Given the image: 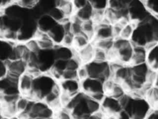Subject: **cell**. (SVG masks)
I'll use <instances>...</instances> for the list:
<instances>
[{
	"label": "cell",
	"instance_id": "1",
	"mask_svg": "<svg viewBox=\"0 0 158 119\" xmlns=\"http://www.w3.org/2000/svg\"><path fill=\"white\" fill-rule=\"evenodd\" d=\"M49 72L42 73L36 76L34 79L33 92L30 97L32 100H43L57 84Z\"/></svg>",
	"mask_w": 158,
	"mask_h": 119
},
{
	"label": "cell",
	"instance_id": "2",
	"mask_svg": "<svg viewBox=\"0 0 158 119\" xmlns=\"http://www.w3.org/2000/svg\"><path fill=\"white\" fill-rule=\"evenodd\" d=\"M112 50L115 56L114 61H117L123 64H131L134 51V45L131 40L121 37L114 38Z\"/></svg>",
	"mask_w": 158,
	"mask_h": 119
},
{
	"label": "cell",
	"instance_id": "3",
	"mask_svg": "<svg viewBox=\"0 0 158 119\" xmlns=\"http://www.w3.org/2000/svg\"><path fill=\"white\" fill-rule=\"evenodd\" d=\"M152 107L145 97H134L130 95L128 102L122 109L128 112L132 119H146Z\"/></svg>",
	"mask_w": 158,
	"mask_h": 119
},
{
	"label": "cell",
	"instance_id": "4",
	"mask_svg": "<svg viewBox=\"0 0 158 119\" xmlns=\"http://www.w3.org/2000/svg\"><path fill=\"white\" fill-rule=\"evenodd\" d=\"M89 77L99 79L104 82L112 77V71L108 62H99L94 60L85 64Z\"/></svg>",
	"mask_w": 158,
	"mask_h": 119
},
{
	"label": "cell",
	"instance_id": "5",
	"mask_svg": "<svg viewBox=\"0 0 158 119\" xmlns=\"http://www.w3.org/2000/svg\"><path fill=\"white\" fill-rule=\"evenodd\" d=\"M127 8L130 20L136 24L147 20L151 16L144 2L141 0H133Z\"/></svg>",
	"mask_w": 158,
	"mask_h": 119
},
{
	"label": "cell",
	"instance_id": "6",
	"mask_svg": "<svg viewBox=\"0 0 158 119\" xmlns=\"http://www.w3.org/2000/svg\"><path fill=\"white\" fill-rule=\"evenodd\" d=\"M38 64L42 73L49 72L56 61V56L52 50H40L37 53Z\"/></svg>",
	"mask_w": 158,
	"mask_h": 119
},
{
	"label": "cell",
	"instance_id": "7",
	"mask_svg": "<svg viewBox=\"0 0 158 119\" xmlns=\"http://www.w3.org/2000/svg\"><path fill=\"white\" fill-rule=\"evenodd\" d=\"M81 91L86 95L104 92V81L94 77H88L81 81Z\"/></svg>",
	"mask_w": 158,
	"mask_h": 119
},
{
	"label": "cell",
	"instance_id": "8",
	"mask_svg": "<svg viewBox=\"0 0 158 119\" xmlns=\"http://www.w3.org/2000/svg\"><path fill=\"white\" fill-rule=\"evenodd\" d=\"M35 76L28 71L25 72L19 78L18 88L20 94L30 98L33 89Z\"/></svg>",
	"mask_w": 158,
	"mask_h": 119
},
{
	"label": "cell",
	"instance_id": "9",
	"mask_svg": "<svg viewBox=\"0 0 158 119\" xmlns=\"http://www.w3.org/2000/svg\"><path fill=\"white\" fill-rule=\"evenodd\" d=\"M101 111L104 114H115L117 115L122 110L119 99L110 95H106L101 102Z\"/></svg>",
	"mask_w": 158,
	"mask_h": 119
},
{
	"label": "cell",
	"instance_id": "10",
	"mask_svg": "<svg viewBox=\"0 0 158 119\" xmlns=\"http://www.w3.org/2000/svg\"><path fill=\"white\" fill-rule=\"evenodd\" d=\"M58 83L62 92L72 97L81 92V81L78 79H61Z\"/></svg>",
	"mask_w": 158,
	"mask_h": 119
},
{
	"label": "cell",
	"instance_id": "11",
	"mask_svg": "<svg viewBox=\"0 0 158 119\" xmlns=\"http://www.w3.org/2000/svg\"><path fill=\"white\" fill-rule=\"evenodd\" d=\"M5 63L8 74L19 77L27 71V64L22 60H9Z\"/></svg>",
	"mask_w": 158,
	"mask_h": 119
},
{
	"label": "cell",
	"instance_id": "12",
	"mask_svg": "<svg viewBox=\"0 0 158 119\" xmlns=\"http://www.w3.org/2000/svg\"><path fill=\"white\" fill-rule=\"evenodd\" d=\"M34 38L37 40L40 50H52L56 46L48 32L37 29Z\"/></svg>",
	"mask_w": 158,
	"mask_h": 119
},
{
	"label": "cell",
	"instance_id": "13",
	"mask_svg": "<svg viewBox=\"0 0 158 119\" xmlns=\"http://www.w3.org/2000/svg\"><path fill=\"white\" fill-rule=\"evenodd\" d=\"M94 44L90 43L80 50H75V55L79 58L82 64H86L94 60Z\"/></svg>",
	"mask_w": 158,
	"mask_h": 119
},
{
	"label": "cell",
	"instance_id": "14",
	"mask_svg": "<svg viewBox=\"0 0 158 119\" xmlns=\"http://www.w3.org/2000/svg\"><path fill=\"white\" fill-rule=\"evenodd\" d=\"M109 38H114L112 30V25L105 22H101L97 24L93 41L94 40Z\"/></svg>",
	"mask_w": 158,
	"mask_h": 119
},
{
	"label": "cell",
	"instance_id": "15",
	"mask_svg": "<svg viewBox=\"0 0 158 119\" xmlns=\"http://www.w3.org/2000/svg\"><path fill=\"white\" fill-rule=\"evenodd\" d=\"M147 50L146 63L151 69L158 71V43L152 45Z\"/></svg>",
	"mask_w": 158,
	"mask_h": 119
},
{
	"label": "cell",
	"instance_id": "16",
	"mask_svg": "<svg viewBox=\"0 0 158 119\" xmlns=\"http://www.w3.org/2000/svg\"><path fill=\"white\" fill-rule=\"evenodd\" d=\"M54 51L56 60L67 61L74 56L75 50L73 48L67 47L62 45H57L54 48Z\"/></svg>",
	"mask_w": 158,
	"mask_h": 119
},
{
	"label": "cell",
	"instance_id": "17",
	"mask_svg": "<svg viewBox=\"0 0 158 119\" xmlns=\"http://www.w3.org/2000/svg\"><path fill=\"white\" fill-rule=\"evenodd\" d=\"M148 50L145 46L134 45L133 55L130 65H136L146 63Z\"/></svg>",
	"mask_w": 158,
	"mask_h": 119
},
{
	"label": "cell",
	"instance_id": "18",
	"mask_svg": "<svg viewBox=\"0 0 158 119\" xmlns=\"http://www.w3.org/2000/svg\"><path fill=\"white\" fill-rule=\"evenodd\" d=\"M14 45V43L0 38V60L1 61L6 62L12 58Z\"/></svg>",
	"mask_w": 158,
	"mask_h": 119
},
{
	"label": "cell",
	"instance_id": "19",
	"mask_svg": "<svg viewBox=\"0 0 158 119\" xmlns=\"http://www.w3.org/2000/svg\"><path fill=\"white\" fill-rule=\"evenodd\" d=\"M36 23L38 30L49 32L57 22H56L48 14H44L36 20Z\"/></svg>",
	"mask_w": 158,
	"mask_h": 119
},
{
	"label": "cell",
	"instance_id": "20",
	"mask_svg": "<svg viewBox=\"0 0 158 119\" xmlns=\"http://www.w3.org/2000/svg\"><path fill=\"white\" fill-rule=\"evenodd\" d=\"M48 33L56 45H57L61 44L66 31L62 24L57 23Z\"/></svg>",
	"mask_w": 158,
	"mask_h": 119
},
{
	"label": "cell",
	"instance_id": "21",
	"mask_svg": "<svg viewBox=\"0 0 158 119\" xmlns=\"http://www.w3.org/2000/svg\"><path fill=\"white\" fill-rule=\"evenodd\" d=\"M94 9L91 5V4L89 3L86 6L77 10L73 15L77 17L81 22H84L86 20L92 19L94 15Z\"/></svg>",
	"mask_w": 158,
	"mask_h": 119
},
{
	"label": "cell",
	"instance_id": "22",
	"mask_svg": "<svg viewBox=\"0 0 158 119\" xmlns=\"http://www.w3.org/2000/svg\"><path fill=\"white\" fill-rule=\"evenodd\" d=\"M32 100V99H30L27 96L20 95L15 103L19 114L27 113L29 109Z\"/></svg>",
	"mask_w": 158,
	"mask_h": 119
},
{
	"label": "cell",
	"instance_id": "23",
	"mask_svg": "<svg viewBox=\"0 0 158 119\" xmlns=\"http://www.w3.org/2000/svg\"><path fill=\"white\" fill-rule=\"evenodd\" d=\"M96 25L97 24L93 19L82 22V32L86 35L92 40L94 38Z\"/></svg>",
	"mask_w": 158,
	"mask_h": 119
},
{
	"label": "cell",
	"instance_id": "24",
	"mask_svg": "<svg viewBox=\"0 0 158 119\" xmlns=\"http://www.w3.org/2000/svg\"><path fill=\"white\" fill-rule=\"evenodd\" d=\"M91 40L86 35H85L83 32L80 33L78 35H75L73 48L76 50H80L90 43Z\"/></svg>",
	"mask_w": 158,
	"mask_h": 119
},
{
	"label": "cell",
	"instance_id": "25",
	"mask_svg": "<svg viewBox=\"0 0 158 119\" xmlns=\"http://www.w3.org/2000/svg\"><path fill=\"white\" fill-rule=\"evenodd\" d=\"M136 25H137L136 23L132 22L131 20L127 22V24H125L122 28V30L119 37H121L125 40H130L133 36V34Z\"/></svg>",
	"mask_w": 158,
	"mask_h": 119
},
{
	"label": "cell",
	"instance_id": "26",
	"mask_svg": "<svg viewBox=\"0 0 158 119\" xmlns=\"http://www.w3.org/2000/svg\"><path fill=\"white\" fill-rule=\"evenodd\" d=\"M127 92L125 90V88L124 87L122 83L115 81L113 86L112 87L111 89L109 92V93L106 95H112L118 99H120L122 97H123L125 94H126Z\"/></svg>",
	"mask_w": 158,
	"mask_h": 119
},
{
	"label": "cell",
	"instance_id": "27",
	"mask_svg": "<svg viewBox=\"0 0 158 119\" xmlns=\"http://www.w3.org/2000/svg\"><path fill=\"white\" fill-rule=\"evenodd\" d=\"M114 42V38L100 39V40H93V43L94 44L95 47L102 49L109 52L113 49Z\"/></svg>",
	"mask_w": 158,
	"mask_h": 119
},
{
	"label": "cell",
	"instance_id": "28",
	"mask_svg": "<svg viewBox=\"0 0 158 119\" xmlns=\"http://www.w3.org/2000/svg\"><path fill=\"white\" fill-rule=\"evenodd\" d=\"M145 98L154 107L158 102V87L154 85L148 89Z\"/></svg>",
	"mask_w": 158,
	"mask_h": 119
},
{
	"label": "cell",
	"instance_id": "29",
	"mask_svg": "<svg viewBox=\"0 0 158 119\" xmlns=\"http://www.w3.org/2000/svg\"><path fill=\"white\" fill-rule=\"evenodd\" d=\"M48 14L57 23H62L64 20L68 19L63 11L56 6L52 8Z\"/></svg>",
	"mask_w": 158,
	"mask_h": 119
},
{
	"label": "cell",
	"instance_id": "30",
	"mask_svg": "<svg viewBox=\"0 0 158 119\" xmlns=\"http://www.w3.org/2000/svg\"><path fill=\"white\" fill-rule=\"evenodd\" d=\"M94 60L99 62H108V61H109V52L102 49L95 47Z\"/></svg>",
	"mask_w": 158,
	"mask_h": 119
},
{
	"label": "cell",
	"instance_id": "31",
	"mask_svg": "<svg viewBox=\"0 0 158 119\" xmlns=\"http://www.w3.org/2000/svg\"><path fill=\"white\" fill-rule=\"evenodd\" d=\"M1 110L2 115L10 118L19 114L15 103L10 104H3Z\"/></svg>",
	"mask_w": 158,
	"mask_h": 119
},
{
	"label": "cell",
	"instance_id": "32",
	"mask_svg": "<svg viewBox=\"0 0 158 119\" xmlns=\"http://www.w3.org/2000/svg\"><path fill=\"white\" fill-rule=\"evenodd\" d=\"M87 105H88V108L90 114L95 113L101 111V102L91 99L88 95L87 97Z\"/></svg>",
	"mask_w": 158,
	"mask_h": 119
},
{
	"label": "cell",
	"instance_id": "33",
	"mask_svg": "<svg viewBox=\"0 0 158 119\" xmlns=\"http://www.w3.org/2000/svg\"><path fill=\"white\" fill-rule=\"evenodd\" d=\"M55 118L56 119H74L72 112L64 107L56 111Z\"/></svg>",
	"mask_w": 158,
	"mask_h": 119
},
{
	"label": "cell",
	"instance_id": "34",
	"mask_svg": "<svg viewBox=\"0 0 158 119\" xmlns=\"http://www.w3.org/2000/svg\"><path fill=\"white\" fill-rule=\"evenodd\" d=\"M144 4L150 12L158 17V0H146Z\"/></svg>",
	"mask_w": 158,
	"mask_h": 119
},
{
	"label": "cell",
	"instance_id": "35",
	"mask_svg": "<svg viewBox=\"0 0 158 119\" xmlns=\"http://www.w3.org/2000/svg\"><path fill=\"white\" fill-rule=\"evenodd\" d=\"M109 0H89V3L96 10H105L108 6Z\"/></svg>",
	"mask_w": 158,
	"mask_h": 119
},
{
	"label": "cell",
	"instance_id": "36",
	"mask_svg": "<svg viewBox=\"0 0 158 119\" xmlns=\"http://www.w3.org/2000/svg\"><path fill=\"white\" fill-rule=\"evenodd\" d=\"M28 49L33 53H38L40 50V48L37 40L35 38H32L25 42Z\"/></svg>",
	"mask_w": 158,
	"mask_h": 119
},
{
	"label": "cell",
	"instance_id": "37",
	"mask_svg": "<svg viewBox=\"0 0 158 119\" xmlns=\"http://www.w3.org/2000/svg\"><path fill=\"white\" fill-rule=\"evenodd\" d=\"M74 38L75 35L73 33H72L71 32H66L60 45L67 47L73 48L74 43Z\"/></svg>",
	"mask_w": 158,
	"mask_h": 119
},
{
	"label": "cell",
	"instance_id": "38",
	"mask_svg": "<svg viewBox=\"0 0 158 119\" xmlns=\"http://www.w3.org/2000/svg\"><path fill=\"white\" fill-rule=\"evenodd\" d=\"M38 2V0H17L15 3L23 8L30 9L36 4H37Z\"/></svg>",
	"mask_w": 158,
	"mask_h": 119
},
{
	"label": "cell",
	"instance_id": "39",
	"mask_svg": "<svg viewBox=\"0 0 158 119\" xmlns=\"http://www.w3.org/2000/svg\"><path fill=\"white\" fill-rule=\"evenodd\" d=\"M89 77L88 71L85 64L81 65L77 69V79L81 81Z\"/></svg>",
	"mask_w": 158,
	"mask_h": 119
},
{
	"label": "cell",
	"instance_id": "40",
	"mask_svg": "<svg viewBox=\"0 0 158 119\" xmlns=\"http://www.w3.org/2000/svg\"><path fill=\"white\" fill-rule=\"evenodd\" d=\"M77 79V70L67 68L62 74L61 79Z\"/></svg>",
	"mask_w": 158,
	"mask_h": 119
},
{
	"label": "cell",
	"instance_id": "41",
	"mask_svg": "<svg viewBox=\"0 0 158 119\" xmlns=\"http://www.w3.org/2000/svg\"><path fill=\"white\" fill-rule=\"evenodd\" d=\"M71 1L76 11L86 6L89 3V0H71Z\"/></svg>",
	"mask_w": 158,
	"mask_h": 119
},
{
	"label": "cell",
	"instance_id": "42",
	"mask_svg": "<svg viewBox=\"0 0 158 119\" xmlns=\"http://www.w3.org/2000/svg\"><path fill=\"white\" fill-rule=\"evenodd\" d=\"M104 114L101 112H99L95 113H92L87 115L83 119H103Z\"/></svg>",
	"mask_w": 158,
	"mask_h": 119
},
{
	"label": "cell",
	"instance_id": "43",
	"mask_svg": "<svg viewBox=\"0 0 158 119\" xmlns=\"http://www.w3.org/2000/svg\"><path fill=\"white\" fill-rule=\"evenodd\" d=\"M146 119H158V109L156 108H152Z\"/></svg>",
	"mask_w": 158,
	"mask_h": 119
},
{
	"label": "cell",
	"instance_id": "44",
	"mask_svg": "<svg viewBox=\"0 0 158 119\" xmlns=\"http://www.w3.org/2000/svg\"><path fill=\"white\" fill-rule=\"evenodd\" d=\"M7 73L6 63L0 60V78L5 76Z\"/></svg>",
	"mask_w": 158,
	"mask_h": 119
},
{
	"label": "cell",
	"instance_id": "45",
	"mask_svg": "<svg viewBox=\"0 0 158 119\" xmlns=\"http://www.w3.org/2000/svg\"><path fill=\"white\" fill-rule=\"evenodd\" d=\"M12 3H14V0H0V9H4Z\"/></svg>",
	"mask_w": 158,
	"mask_h": 119
},
{
	"label": "cell",
	"instance_id": "46",
	"mask_svg": "<svg viewBox=\"0 0 158 119\" xmlns=\"http://www.w3.org/2000/svg\"><path fill=\"white\" fill-rule=\"evenodd\" d=\"M103 119H118L117 115L115 114H104Z\"/></svg>",
	"mask_w": 158,
	"mask_h": 119
},
{
	"label": "cell",
	"instance_id": "47",
	"mask_svg": "<svg viewBox=\"0 0 158 119\" xmlns=\"http://www.w3.org/2000/svg\"><path fill=\"white\" fill-rule=\"evenodd\" d=\"M120 2H122L124 6L128 7V6L133 1V0H118Z\"/></svg>",
	"mask_w": 158,
	"mask_h": 119
},
{
	"label": "cell",
	"instance_id": "48",
	"mask_svg": "<svg viewBox=\"0 0 158 119\" xmlns=\"http://www.w3.org/2000/svg\"><path fill=\"white\" fill-rule=\"evenodd\" d=\"M154 85L158 87V71H157V76H156V81H155Z\"/></svg>",
	"mask_w": 158,
	"mask_h": 119
},
{
	"label": "cell",
	"instance_id": "49",
	"mask_svg": "<svg viewBox=\"0 0 158 119\" xmlns=\"http://www.w3.org/2000/svg\"><path fill=\"white\" fill-rule=\"evenodd\" d=\"M10 119H22V118L20 117V116L19 115H17L14 116L12 117H10Z\"/></svg>",
	"mask_w": 158,
	"mask_h": 119
},
{
	"label": "cell",
	"instance_id": "50",
	"mask_svg": "<svg viewBox=\"0 0 158 119\" xmlns=\"http://www.w3.org/2000/svg\"><path fill=\"white\" fill-rule=\"evenodd\" d=\"M0 119H10V118L9 117H7V116H6V115H2V117L0 118Z\"/></svg>",
	"mask_w": 158,
	"mask_h": 119
},
{
	"label": "cell",
	"instance_id": "51",
	"mask_svg": "<svg viewBox=\"0 0 158 119\" xmlns=\"http://www.w3.org/2000/svg\"><path fill=\"white\" fill-rule=\"evenodd\" d=\"M154 108H157L158 109V102L156 104V105L154 107Z\"/></svg>",
	"mask_w": 158,
	"mask_h": 119
},
{
	"label": "cell",
	"instance_id": "52",
	"mask_svg": "<svg viewBox=\"0 0 158 119\" xmlns=\"http://www.w3.org/2000/svg\"><path fill=\"white\" fill-rule=\"evenodd\" d=\"M2 112H1V111L0 110V118L2 117Z\"/></svg>",
	"mask_w": 158,
	"mask_h": 119
},
{
	"label": "cell",
	"instance_id": "53",
	"mask_svg": "<svg viewBox=\"0 0 158 119\" xmlns=\"http://www.w3.org/2000/svg\"><path fill=\"white\" fill-rule=\"evenodd\" d=\"M141 1H143V2H145V1H146V0H141Z\"/></svg>",
	"mask_w": 158,
	"mask_h": 119
},
{
	"label": "cell",
	"instance_id": "54",
	"mask_svg": "<svg viewBox=\"0 0 158 119\" xmlns=\"http://www.w3.org/2000/svg\"><path fill=\"white\" fill-rule=\"evenodd\" d=\"M52 119H56V118L54 117V118H52Z\"/></svg>",
	"mask_w": 158,
	"mask_h": 119
}]
</instances>
